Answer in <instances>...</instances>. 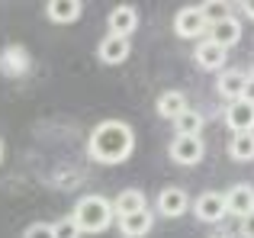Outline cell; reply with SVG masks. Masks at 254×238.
Segmentation results:
<instances>
[{
  "label": "cell",
  "instance_id": "4",
  "mask_svg": "<svg viewBox=\"0 0 254 238\" xmlns=\"http://www.w3.org/2000/svg\"><path fill=\"white\" fill-rule=\"evenodd\" d=\"M193 216H196L199 222H222L225 216H229V206H225V193H219V190H206V193H199L196 200H193Z\"/></svg>",
  "mask_w": 254,
  "mask_h": 238
},
{
  "label": "cell",
  "instance_id": "23",
  "mask_svg": "<svg viewBox=\"0 0 254 238\" xmlns=\"http://www.w3.org/2000/svg\"><path fill=\"white\" fill-rule=\"evenodd\" d=\"M23 238H55V229H52V222H32L23 232Z\"/></svg>",
  "mask_w": 254,
  "mask_h": 238
},
{
  "label": "cell",
  "instance_id": "14",
  "mask_svg": "<svg viewBox=\"0 0 254 238\" xmlns=\"http://www.w3.org/2000/svg\"><path fill=\"white\" fill-rule=\"evenodd\" d=\"M206 39H209V42H216V45H222V49L229 52L232 45H238V42H242V23H238L235 16H229V19H222V23L209 26Z\"/></svg>",
  "mask_w": 254,
  "mask_h": 238
},
{
  "label": "cell",
  "instance_id": "11",
  "mask_svg": "<svg viewBox=\"0 0 254 238\" xmlns=\"http://www.w3.org/2000/svg\"><path fill=\"white\" fill-rule=\"evenodd\" d=\"M193 61H196L203 71H219V74H222L225 61H229V52H225L222 45L209 42V39H199L196 52H193Z\"/></svg>",
  "mask_w": 254,
  "mask_h": 238
},
{
  "label": "cell",
  "instance_id": "3",
  "mask_svg": "<svg viewBox=\"0 0 254 238\" xmlns=\"http://www.w3.org/2000/svg\"><path fill=\"white\" fill-rule=\"evenodd\" d=\"M168 155H171L174 164H180V168H193V164L203 161L206 145H203V138H199V135H174Z\"/></svg>",
  "mask_w": 254,
  "mask_h": 238
},
{
  "label": "cell",
  "instance_id": "26",
  "mask_svg": "<svg viewBox=\"0 0 254 238\" xmlns=\"http://www.w3.org/2000/svg\"><path fill=\"white\" fill-rule=\"evenodd\" d=\"M242 10H245V16H248V19H254V0H245Z\"/></svg>",
  "mask_w": 254,
  "mask_h": 238
},
{
  "label": "cell",
  "instance_id": "6",
  "mask_svg": "<svg viewBox=\"0 0 254 238\" xmlns=\"http://www.w3.org/2000/svg\"><path fill=\"white\" fill-rule=\"evenodd\" d=\"M155 209L164 219H177V216H184L187 209H190V196H187L184 187H164L161 193H158Z\"/></svg>",
  "mask_w": 254,
  "mask_h": 238
},
{
  "label": "cell",
  "instance_id": "5",
  "mask_svg": "<svg viewBox=\"0 0 254 238\" xmlns=\"http://www.w3.org/2000/svg\"><path fill=\"white\" fill-rule=\"evenodd\" d=\"M174 32H177L180 39H199V36L209 32V23H206L199 6H184V10H177V16H174Z\"/></svg>",
  "mask_w": 254,
  "mask_h": 238
},
{
  "label": "cell",
  "instance_id": "12",
  "mask_svg": "<svg viewBox=\"0 0 254 238\" xmlns=\"http://www.w3.org/2000/svg\"><path fill=\"white\" fill-rule=\"evenodd\" d=\"M225 125L232 129V135L254 132V103H248V100L229 103V107H225Z\"/></svg>",
  "mask_w": 254,
  "mask_h": 238
},
{
  "label": "cell",
  "instance_id": "17",
  "mask_svg": "<svg viewBox=\"0 0 254 238\" xmlns=\"http://www.w3.org/2000/svg\"><path fill=\"white\" fill-rule=\"evenodd\" d=\"M81 13H84L81 0H49L45 3V16L52 23H74V19H81Z\"/></svg>",
  "mask_w": 254,
  "mask_h": 238
},
{
  "label": "cell",
  "instance_id": "22",
  "mask_svg": "<svg viewBox=\"0 0 254 238\" xmlns=\"http://www.w3.org/2000/svg\"><path fill=\"white\" fill-rule=\"evenodd\" d=\"M52 229H55V238H81V235H84L74 216H64V219L52 222Z\"/></svg>",
  "mask_w": 254,
  "mask_h": 238
},
{
  "label": "cell",
  "instance_id": "8",
  "mask_svg": "<svg viewBox=\"0 0 254 238\" xmlns=\"http://www.w3.org/2000/svg\"><path fill=\"white\" fill-rule=\"evenodd\" d=\"M29 68H32V55L26 45H6L0 52V71L6 77H23Z\"/></svg>",
  "mask_w": 254,
  "mask_h": 238
},
{
  "label": "cell",
  "instance_id": "24",
  "mask_svg": "<svg viewBox=\"0 0 254 238\" xmlns=\"http://www.w3.org/2000/svg\"><path fill=\"white\" fill-rule=\"evenodd\" d=\"M238 235H242V238H254V213L245 216V219L238 222Z\"/></svg>",
  "mask_w": 254,
  "mask_h": 238
},
{
  "label": "cell",
  "instance_id": "10",
  "mask_svg": "<svg viewBox=\"0 0 254 238\" xmlns=\"http://www.w3.org/2000/svg\"><path fill=\"white\" fill-rule=\"evenodd\" d=\"M245 87H248V74L238 68H229L222 71V74L216 77V94L222 97V100L235 103V100H245Z\"/></svg>",
  "mask_w": 254,
  "mask_h": 238
},
{
  "label": "cell",
  "instance_id": "13",
  "mask_svg": "<svg viewBox=\"0 0 254 238\" xmlns=\"http://www.w3.org/2000/svg\"><path fill=\"white\" fill-rule=\"evenodd\" d=\"M129 52H132V45L123 36H103V42L97 45V58L103 64H123L129 58Z\"/></svg>",
  "mask_w": 254,
  "mask_h": 238
},
{
  "label": "cell",
  "instance_id": "21",
  "mask_svg": "<svg viewBox=\"0 0 254 238\" xmlns=\"http://www.w3.org/2000/svg\"><path fill=\"white\" fill-rule=\"evenodd\" d=\"M199 10H203V16H206V23L209 26H216V23H222V19H229L232 16V6L229 3H222V0H206V3H199Z\"/></svg>",
  "mask_w": 254,
  "mask_h": 238
},
{
  "label": "cell",
  "instance_id": "9",
  "mask_svg": "<svg viewBox=\"0 0 254 238\" xmlns=\"http://www.w3.org/2000/svg\"><path fill=\"white\" fill-rule=\"evenodd\" d=\"M106 26H110V36H123L129 39L132 32L138 29V10L129 3H119L110 10V16H106Z\"/></svg>",
  "mask_w": 254,
  "mask_h": 238
},
{
  "label": "cell",
  "instance_id": "20",
  "mask_svg": "<svg viewBox=\"0 0 254 238\" xmlns=\"http://www.w3.org/2000/svg\"><path fill=\"white\" fill-rule=\"evenodd\" d=\"M203 113H199V110H187L184 116H177L174 119V132H177V135H199V132H203Z\"/></svg>",
  "mask_w": 254,
  "mask_h": 238
},
{
  "label": "cell",
  "instance_id": "1",
  "mask_svg": "<svg viewBox=\"0 0 254 238\" xmlns=\"http://www.w3.org/2000/svg\"><path fill=\"white\" fill-rule=\"evenodd\" d=\"M132 151H135V132L123 119L100 122L90 132V142H87V155L97 164H123Z\"/></svg>",
  "mask_w": 254,
  "mask_h": 238
},
{
  "label": "cell",
  "instance_id": "16",
  "mask_svg": "<svg viewBox=\"0 0 254 238\" xmlns=\"http://www.w3.org/2000/svg\"><path fill=\"white\" fill-rule=\"evenodd\" d=\"M155 110H158V116H161V119H171V122H174L177 116H184L187 110H190V103H187L184 90H164V94L158 97Z\"/></svg>",
  "mask_w": 254,
  "mask_h": 238
},
{
  "label": "cell",
  "instance_id": "27",
  "mask_svg": "<svg viewBox=\"0 0 254 238\" xmlns=\"http://www.w3.org/2000/svg\"><path fill=\"white\" fill-rule=\"evenodd\" d=\"M0 161H3V142H0Z\"/></svg>",
  "mask_w": 254,
  "mask_h": 238
},
{
  "label": "cell",
  "instance_id": "18",
  "mask_svg": "<svg viewBox=\"0 0 254 238\" xmlns=\"http://www.w3.org/2000/svg\"><path fill=\"white\" fill-rule=\"evenodd\" d=\"M151 226H155L151 209H142V213H135V216L119 219V235H123V238H145L151 232Z\"/></svg>",
  "mask_w": 254,
  "mask_h": 238
},
{
  "label": "cell",
  "instance_id": "19",
  "mask_svg": "<svg viewBox=\"0 0 254 238\" xmlns=\"http://www.w3.org/2000/svg\"><path fill=\"white\" fill-rule=\"evenodd\" d=\"M229 158L232 161H254V132H242V135L229 138Z\"/></svg>",
  "mask_w": 254,
  "mask_h": 238
},
{
  "label": "cell",
  "instance_id": "25",
  "mask_svg": "<svg viewBox=\"0 0 254 238\" xmlns=\"http://www.w3.org/2000/svg\"><path fill=\"white\" fill-rule=\"evenodd\" d=\"M245 100H248V103H254V71L248 74V87H245Z\"/></svg>",
  "mask_w": 254,
  "mask_h": 238
},
{
  "label": "cell",
  "instance_id": "2",
  "mask_svg": "<svg viewBox=\"0 0 254 238\" xmlns=\"http://www.w3.org/2000/svg\"><path fill=\"white\" fill-rule=\"evenodd\" d=\"M71 216L77 219L81 232L97 235V232H106V229L113 226L116 209H113V203L106 200V196L90 193V196H81V200H77V206H74V213H71Z\"/></svg>",
  "mask_w": 254,
  "mask_h": 238
},
{
  "label": "cell",
  "instance_id": "15",
  "mask_svg": "<svg viewBox=\"0 0 254 238\" xmlns=\"http://www.w3.org/2000/svg\"><path fill=\"white\" fill-rule=\"evenodd\" d=\"M113 209H116L119 219H126V216H135V213H142V209H148V200H145L142 190L129 187V190H119V193H116Z\"/></svg>",
  "mask_w": 254,
  "mask_h": 238
},
{
  "label": "cell",
  "instance_id": "7",
  "mask_svg": "<svg viewBox=\"0 0 254 238\" xmlns=\"http://www.w3.org/2000/svg\"><path fill=\"white\" fill-rule=\"evenodd\" d=\"M225 206H229V216H235L238 222L245 216L254 213V183H235V187L225 190Z\"/></svg>",
  "mask_w": 254,
  "mask_h": 238
}]
</instances>
